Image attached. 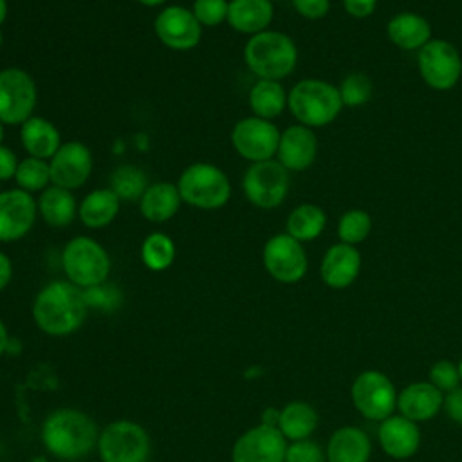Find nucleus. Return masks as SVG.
<instances>
[{
    "mask_svg": "<svg viewBox=\"0 0 462 462\" xmlns=\"http://www.w3.org/2000/svg\"><path fill=\"white\" fill-rule=\"evenodd\" d=\"M278 420H280V410L271 406V408H265V410H263V413H262V422H260V424L278 428Z\"/></svg>",
    "mask_w": 462,
    "mask_h": 462,
    "instance_id": "a18cd8bd",
    "label": "nucleus"
},
{
    "mask_svg": "<svg viewBox=\"0 0 462 462\" xmlns=\"http://www.w3.org/2000/svg\"><path fill=\"white\" fill-rule=\"evenodd\" d=\"M36 103L38 87L27 70L20 67L0 70V121L5 126H22L34 116Z\"/></svg>",
    "mask_w": 462,
    "mask_h": 462,
    "instance_id": "1a4fd4ad",
    "label": "nucleus"
},
{
    "mask_svg": "<svg viewBox=\"0 0 462 462\" xmlns=\"http://www.w3.org/2000/svg\"><path fill=\"white\" fill-rule=\"evenodd\" d=\"M318 411L312 404L305 401H292L280 410L278 430L287 440L294 442L309 439L318 428Z\"/></svg>",
    "mask_w": 462,
    "mask_h": 462,
    "instance_id": "c756f323",
    "label": "nucleus"
},
{
    "mask_svg": "<svg viewBox=\"0 0 462 462\" xmlns=\"http://www.w3.org/2000/svg\"><path fill=\"white\" fill-rule=\"evenodd\" d=\"M361 273V253L356 245L337 242L330 245L319 265L321 280L330 289H346Z\"/></svg>",
    "mask_w": 462,
    "mask_h": 462,
    "instance_id": "6ab92c4d",
    "label": "nucleus"
},
{
    "mask_svg": "<svg viewBox=\"0 0 462 462\" xmlns=\"http://www.w3.org/2000/svg\"><path fill=\"white\" fill-rule=\"evenodd\" d=\"M180 204H182V199L177 184L157 180L148 184V188L141 195L139 211L148 222L161 224L173 218L180 209Z\"/></svg>",
    "mask_w": 462,
    "mask_h": 462,
    "instance_id": "393cba45",
    "label": "nucleus"
},
{
    "mask_svg": "<svg viewBox=\"0 0 462 462\" xmlns=\"http://www.w3.org/2000/svg\"><path fill=\"white\" fill-rule=\"evenodd\" d=\"M49 166L51 184L74 191L87 184L90 179L94 170V157L85 143L65 141L51 157Z\"/></svg>",
    "mask_w": 462,
    "mask_h": 462,
    "instance_id": "2eb2a0df",
    "label": "nucleus"
},
{
    "mask_svg": "<svg viewBox=\"0 0 462 462\" xmlns=\"http://www.w3.org/2000/svg\"><path fill=\"white\" fill-rule=\"evenodd\" d=\"M43 448L58 460H78L97 446L99 428L94 419L76 408L51 411L40 430Z\"/></svg>",
    "mask_w": 462,
    "mask_h": 462,
    "instance_id": "f03ea898",
    "label": "nucleus"
},
{
    "mask_svg": "<svg viewBox=\"0 0 462 462\" xmlns=\"http://www.w3.org/2000/svg\"><path fill=\"white\" fill-rule=\"evenodd\" d=\"M377 439L383 451L392 458H410L417 453L420 444V431L417 422L404 415H390L381 420Z\"/></svg>",
    "mask_w": 462,
    "mask_h": 462,
    "instance_id": "aec40b11",
    "label": "nucleus"
},
{
    "mask_svg": "<svg viewBox=\"0 0 462 462\" xmlns=\"http://www.w3.org/2000/svg\"><path fill=\"white\" fill-rule=\"evenodd\" d=\"M372 442L368 435L356 426L337 428L325 448L327 462H368Z\"/></svg>",
    "mask_w": 462,
    "mask_h": 462,
    "instance_id": "a878e982",
    "label": "nucleus"
},
{
    "mask_svg": "<svg viewBox=\"0 0 462 462\" xmlns=\"http://www.w3.org/2000/svg\"><path fill=\"white\" fill-rule=\"evenodd\" d=\"M2 45H4V32H2V29H0V49H2Z\"/></svg>",
    "mask_w": 462,
    "mask_h": 462,
    "instance_id": "603ef678",
    "label": "nucleus"
},
{
    "mask_svg": "<svg viewBox=\"0 0 462 462\" xmlns=\"http://www.w3.org/2000/svg\"><path fill=\"white\" fill-rule=\"evenodd\" d=\"M229 0H193L191 11L202 27H217L227 20Z\"/></svg>",
    "mask_w": 462,
    "mask_h": 462,
    "instance_id": "e433bc0d",
    "label": "nucleus"
},
{
    "mask_svg": "<svg viewBox=\"0 0 462 462\" xmlns=\"http://www.w3.org/2000/svg\"><path fill=\"white\" fill-rule=\"evenodd\" d=\"M18 162H20V159L16 157L14 150L2 143L0 144V182L14 179Z\"/></svg>",
    "mask_w": 462,
    "mask_h": 462,
    "instance_id": "a19ab883",
    "label": "nucleus"
},
{
    "mask_svg": "<svg viewBox=\"0 0 462 462\" xmlns=\"http://www.w3.org/2000/svg\"><path fill=\"white\" fill-rule=\"evenodd\" d=\"M16 188L34 195L42 193L45 188L51 186V166L49 161L36 159V157H25L18 162L16 173H14Z\"/></svg>",
    "mask_w": 462,
    "mask_h": 462,
    "instance_id": "473e14b6",
    "label": "nucleus"
},
{
    "mask_svg": "<svg viewBox=\"0 0 462 462\" xmlns=\"http://www.w3.org/2000/svg\"><path fill=\"white\" fill-rule=\"evenodd\" d=\"M96 449L101 462H146L152 453V440L139 422L117 419L99 430Z\"/></svg>",
    "mask_w": 462,
    "mask_h": 462,
    "instance_id": "0eeeda50",
    "label": "nucleus"
},
{
    "mask_svg": "<svg viewBox=\"0 0 462 462\" xmlns=\"http://www.w3.org/2000/svg\"><path fill=\"white\" fill-rule=\"evenodd\" d=\"M7 13H9L7 0H0V27H2V23L5 22V18H7Z\"/></svg>",
    "mask_w": 462,
    "mask_h": 462,
    "instance_id": "de8ad7c7",
    "label": "nucleus"
},
{
    "mask_svg": "<svg viewBox=\"0 0 462 462\" xmlns=\"http://www.w3.org/2000/svg\"><path fill=\"white\" fill-rule=\"evenodd\" d=\"M13 278V262L11 258L0 251V292L11 283Z\"/></svg>",
    "mask_w": 462,
    "mask_h": 462,
    "instance_id": "c03bdc74",
    "label": "nucleus"
},
{
    "mask_svg": "<svg viewBox=\"0 0 462 462\" xmlns=\"http://www.w3.org/2000/svg\"><path fill=\"white\" fill-rule=\"evenodd\" d=\"M38 204L34 195L13 188L0 191V242H16L34 226Z\"/></svg>",
    "mask_w": 462,
    "mask_h": 462,
    "instance_id": "f3484780",
    "label": "nucleus"
},
{
    "mask_svg": "<svg viewBox=\"0 0 462 462\" xmlns=\"http://www.w3.org/2000/svg\"><path fill=\"white\" fill-rule=\"evenodd\" d=\"M339 96L343 106H363L372 99L374 83L365 72H350L339 83Z\"/></svg>",
    "mask_w": 462,
    "mask_h": 462,
    "instance_id": "c9c22d12",
    "label": "nucleus"
},
{
    "mask_svg": "<svg viewBox=\"0 0 462 462\" xmlns=\"http://www.w3.org/2000/svg\"><path fill=\"white\" fill-rule=\"evenodd\" d=\"M430 383L433 386H437L442 393L446 392H451L455 388H458V383H460V374H458V368L457 365H453L451 361L448 359H440L437 361L431 368H430Z\"/></svg>",
    "mask_w": 462,
    "mask_h": 462,
    "instance_id": "4c0bfd02",
    "label": "nucleus"
},
{
    "mask_svg": "<svg viewBox=\"0 0 462 462\" xmlns=\"http://www.w3.org/2000/svg\"><path fill=\"white\" fill-rule=\"evenodd\" d=\"M343 9L352 18H368L377 7V0H341Z\"/></svg>",
    "mask_w": 462,
    "mask_h": 462,
    "instance_id": "37998d69",
    "label": "nucleus"
},
{
    "mask_svg": "<svg viewBox=\"0 0 462 462\" xmlns=\"http://www.w3.org/2000/svg\"><path fill=\"white\" fill-rule=\"evenodd\" d=\"M397 392L390 377L379 370L361 372L350 388L356 410L372 420H384L397 408Z\"/></svg>",
    "mask_w": 462,
    "mask_h": 462,
    "instance_id": "9b49d317",
    "label": "nucleus"
},
{
    "mask_svg": "<svg viewBox=\"0 0 462 462\" xmlns=\"http://www.w3.org/2000/svg\"><path fill=\"white\" fill-rule=\"evenodd\" d=\"M271 2H280V0H271Z\"/></svg>",
    "mask_w": 462,
    "mask_h": 462,
    "instance_id": "864d4df0",
    "label": "nucleus"
},
{
    "mask_svg": "<svg viewBox=\"0 0 462 462\" xmlns=\"http://www.w3.org/2000/svg\"><path fill=\"white\" fill-rule=\"evenodd\" d=\"M289 170L276 159L251 162L242 177V191L245 199L258 209L278 208L291 188Z\"/></svg>",
    "mask_w": 462,
    "mask_h": 462,
    "instance_id": "6e6552de",
    "label": "nucleus"
},
{
    "mask_svg": "<svg viewBox=\"0 0 462 462\" xmlns=\"http://www.w3.org/2000/svg\"><path fill=\"white\" fill-rule=\"evenodd\" d=\"M0 191H2V189H0Z\"/></svg>",
    "mask_w": 462,
    "mask_h": 462,
    "instance_id": "5fc2aeb1",
    "label": "nucleus"
},
{
    "mask_svg": "<svg viewBox=\"0 0 462 462\" xmlns=\"http://www.w3.org/2000/svg\"><path fill=\"white\" fill-rule=\"evenodd\" d=\"M244 61L258 79H283L296 69L298 49L282 31H262L244 45Z\"/></svg>",
    "mask_w": 462,
    "mask_h": 462,
    "instance_id": "7ed1b4c3",
    "label": "nucleus"
},
{
    "mask_svg": "<svg viewBox=\"0 0 462 462\" xmlns=\"http://www.w3.org/2000/svg\"><path fill=\"white\" fill-rule=\"evenodd\" d=\"M419 74L433 90H449L462 78V56L458 49L442 38H431L417 54Z\"/></svg>",
    "mask_w": 462,
    "mask_h": 462,
    "instance_id": "9d476101",
    "label": "nucleus"
},
{
    "mask_svg": "<svg viewBox=\"0 0 462 462\" xmlns=\"http://www.w3.org/2000/svg\"><path fill=\"white\" fill-rule=\"evenodd\" d=\"M327 226V215L323 208L318 204L303 202L296 206L285 222V233L296 238L298 242H312L316 240Z\"/></svg>",
    "mask_w": 462,
    "mask_h": 462,
    "instance_id": "7c9ffc66",
    "label": "nucleus"
},
{
    "mask_svg": "<svg viewBox=\"0 0 462 462\" xmlns=\"http://www.w3.org/2000/svg\"><path fill=\"white\" fill-rule=\"evenodd\" d=\"M182 202L197 209H218L231 199V180L213 162H193L182 170L175 182Z\"/></svg>",
    "mask_w": 462,
    "mask_h": 462,
    "instance_id": "39448f33",
    "label": "nucleus"
},
{
    "mask_svg": "<svg viewBox=\"0 0 462 462\" xmlns=\"http://www.w3.org/2000/svg\"><path fill=\"white\" fill-rule=\"evenodd\" d=\"M262 263L267 274L280 283H296L307 274L309 260L301 242L287 233L273 235L262 251Z\"/></svg>",
    "mask_w": 462,
    "mask_h": 462,
    "instance_id": "ddd939ff",
    "label": "nucleus"
},
{
    "mask_svg": "<svg viewBox=\"0 0 462 462\" xmlns=\"http://www.w3.org/2000/svg\"><path fill=\"white\" fill-rule=\"evenodd\" d=\"M289 92L276 79H256L249 88L247 103L253 116L273 121L287 108Z\"/></svg>",
    "mask_w": 462,
    "mask_h": 462,
    "instance_id": "c85d7f7f",
    "label": "nucleus"
},
{
    "mask_svg": "<svg viewBox=\"0 0 462 462\" xmlns=\"http://www.w3.org/2000/svg\"><path fill=\"white\" fill-rule=\"evenodd\" d=\"M327 455L321 446L310 439L294 440L287 446L285 462H325Z\"/></svg>",
    "mask_w": 462,
    "mask_h": 462,
    "instance_id": "58836bf2",
    "label": "nucleus"
},
{
    "mask_svg": "<svg viewBox=\"0 0 462 462\" xmlns=\"http://www.w3.org/2000/svg\"><path fill=\"white\" fill-rule=\"evenodd\" d=\"M121 202L123 200L110 188L92 189L81 199L78 218L88 229H103L116 220L121 209Z\"/></svg>",
    "mask_w": 462,
    "mask_h": 462,
    "instance_id": "cd10ccee",
    "label": "nucleus"
},
{
    "mask_svg": "<svg viewBox=\"0 0 462 462\" xmlns=\"http://www.w3.org/2000/svg\"><path fill=\"white\" fill-rule=\"evenodd\" d=\"M155 36L171 51H191L200 43L202 25L184 5H166L153 20Z\"/></svg>",
    "mask_w": 462,
    "mask_h": 462,
    "instance_id": "4468645a",
    "label": "nucleus"
},
{
    "mask_svg": "<svg viewBox=\"0 0 462 462\" xmlns=\"http://www.w3.org/2000/svg\"><path fill=\"white\" fill-rule=\"evenodd\" d=\"M446 413L449 415V419L457 424L462 426V386L448 392L444 395V406Z\"/></svg>",
    "mask_w": 462,
    "mask_h": 462,
    "instance_id": "79ce46f5",
    "label": "nucleus"
},
{
    "mask_svg": "<svg viewBox=\"0 0 462 462\" xmlns=\"http://www.w3.org/2000/svg\"><path fill=\"white\" fill-rule=\"evenodd\" d=\"M38 215L51 227H67L78 218V200L70 189L51 184L38 195Z\"/></svg>",
    "mask_w": 462,
    "mask_h": 462,
    "instance_id": "bb28decb",
    "label": "nucleus"
},
{
    "mask_svg": "<svg viewBox=\"0 0 462 462\" xmlns=\"http://www.w3.org/2000/svg\"><path fill=\"white\" fill-rule=\"evenodd\" d=\"M280 134L282 132L273 121L249 116L235 123L231 130V146L249 162L269 161L276 157Z\"/></svg>",
    "mask_w": 462,
    "mask_h": 462,
    "instance_id": "f8f14e48",
    "label": "nucleus"
},
{
    "mask_svg": "<svg viewBox=\"0 0 462 462\" xmlns=\"http://www.w3.org/2000/svg\"><path fill=\"white\" fill-rule=\"evenodd\" d=\"M135 2H139L144 7H159V5H164L168 0H135Z\"/></svg>",
    "mask_w": 462,
    "mask_h": 462,
    "instance_id": "09e8293b",
    "label": "nucleus"
},
{
    "mask_svg": "<svg viewBox=\"0 0 462 462\" xmlns=\"http://www.w3.org/2000/svg\"><path fill=\"white\" fill-rule=\"evenodd\" d=\"M20 143L29 157L43 161H51L63 144L56 125L42 116H32L20 126Z\"/></svg>",
    "mask_w": 462,
    "mask_h": 462,
    "instance_id": "4be33fe9",
    "label": "nucleus"
},
{
    "mask_svg": "<svg viewBox=\"0 0 462 462\" xmlns=\"http://www.w3.org/2000/svg\"><path fill=\"white\" fill-rule=\"evenodd\" d=\"M457 368H458V374H460V381H462V357H460V361L457 363Z\"/></svg>",
    "mask_w": 462,
    "mask_h": 462,
    "instance_id": "3c124183",
    "label": "nucleus"
},
{
    "mask_svg": "<svg viewBox=\"0 0 462 462\" xmlns=\"http://www.w3.org/2000/svg\"><path fill=\"white\" fill-rule=\"evenodd\" d=\"M4 128H5V125L0 121V144H2V141H4Z\"/></svg>",
    "mask_w": 462,
    "mask_h": 462,
    "instance_id": "8fccbe9b",
    "label": "nucleus"
},
{
    "mask_svg": "<svg viewBox=\"0 0 462 462\" xmlns=\"http://www.w3.org/2000/svg\"><path fill=\"white\" fill-rule=\"evenodd\" d=\"M318 157V137L305 125H291L280 134L276 161L289 171L309 170Z\"/></svg>",
    "mask_w": 462,
    "mask_h": 462,
    "instance_id": "a211bd4d",
    "label": "nucleus"
},
{
    "mask_svg": "<svg viewBox=\"0 0 462 462\" xmlns=\"http://www.w3.org/2000/svg\"><path fill=\"white\" fill-rule=\"evenodd\" d=\"M175 254H177L175 242L171 240L170 235L162 231L148 233L141 244V262L144 263L146 269L153 273H161L171 267Z\"/></svg>",
    "mask_w": 462,
    "mask_h": 462,
    "instance_id": "2f4dec72",
    "label": "nucleus"
},
{
    "mask_svg": "<svg viewBox=\"0 0 462 462\" xmlns=\"http://www.w3.org/2000/svg\"><path fill=\"white\" fill-rule=\"evenodd\" d=\"M294 11L307 20H319L330 9V0H291Z\"/></svg>",
    "mask_w": 462,
    "mask_h": 462,
    "instance_id": "ea45409f",
    "label": "nucleus"
},
{
    "mask_svg": "<svg viewBox=\"0 0 462 462\" xmlns=\"http://www.w3.org/2000/svg\"><path fill=\"white\" fill-rule=\"evenodd\" d=\"M442 406L444 393L430 381L411 383L397 395V410L413 422L433 419Z\"/></svg>",
    "mask_w": 462,
    "mask_h": 462,
    "instance_id": "412c9836",
    "label": "nucleus"
},
{
    "mask_svg": "<svg viewBox=\"0 0 462 462\" xmlns=\"http://www.w3.org/2000/svg\"><path fill=\"white\" fill-rule=\"evenodd\" d=\"M388 40L402 51H420L433 36L430 22L417 13H397L386 23Z\"/></svg>",
    "mask_w": 462,
    "mask_h": 462,
    "instance_id": "b1692460",
    "label": "nucleus"
},
{
    "mask_svg": "<svg viewBox=\"0 0 462 462\" xmlns=\"http://www.w3.org/2000/svg\"><path fill=\"white\" fill-rule=\"evenodd\" d=\"M61 267L67 280L85 291L106 282L112 262L106 249L97 240L79 235L65 244Z\"/></svg>",
    "mask_w": 462,
    "mask_h": 462,
    "instance_id": "423d86ee",
    "label": "nucleus"
},
{
    "mask_svg": "<svg viewBox=\"0 0 462 462\" xmlns=\"http://www.w3.org/2000/svg\"><path fill=\"white\" fill-rule=\"evenodd\" d=\"M108 188L114 189L121 200H139L148 188V179L141 168L121 164L112 171Z\"/></svg>",
    "mask_w": 462,
    "mask_h": 462,
    "instance_id": "72a5a7b5",
    "label": "nucleus"
},
{
    "mask_svg": "<svg viewBox=\"0 0 462 462\" xmlns=\"http://www.w3.org/2000/svg\"><path fill=\"white\" fill-rule=\"evenodd\" d=\"M31 312L43 334L63 337L74 334L85 323L88 303L83 289L69 280H54L38 291Z\"/></svg>",
    "mask_w": 462,
    "mask_h": 462,
    "instance_id": "f257e3e1",
    "label": "nucleus"
},
{
    "mask_svg": "<svg viewBox=\"0 0 462 462\" xmlns=\"http://www.w3.org/2000/svg\"><path fill=\"white\" fill-rule=\"evenodd\" d=\"M273 18L274 7L271 0H229L226 22L236 32L254 36L267 31Z\"/></svg>",
    "mask_w": 462,
    "mask_h": 462,
    "instance_id": "5701e85b",
    "label": "nucleus"
},
{
    "mask_svg": "<svg viewBox=\"0 0 462 462\" xmlns=\"http://www.w3.org/2000/svg\"><path fill=\"white\" fill-rule=\"evenodd\" d=\"M287 439L274 426L245 430L233 444L231 462H285Z\"/></svg>",
    "mask_w": 462,
    "mask_h": 462,
    "instance_id": "dca6fc26",
    "label": "nucleus"
},
{
    "mask_svg": "<svg viewBox=\"0 0 462 462\" xmlns=\"http://www.w3.org/2000/svg\"><path fill=\"white\" fill-rule=\"evenodd\" d=\"M7 346H9V332L5 323L0 319V356L7 350Z\"/></svg>",
    "mask_w": 462,
    "mask_h": 462,
    "instance_id": "49530a36",
    "label": "nucleus"
},
{
    "mask_svg": "<svg viewBox=\"0 0 462 462\" xmlns=\"http://www.w3.org/2000/svg\"><path fill=\"white\" fill-rule=\"evenodd\" d=\"M372 231V217L359 208L345 211L337 220V238L343 244L357 245L368 238Z\"/></svg>",
    "mask_w": 462,
    "mask_h": 462,
    "instance_id": "f704fd0d",
    "label": "nucleus"
},
{
    "mask_svg": "<svg viewBox=\"0 0 462 462\" xmlns=\"http://www.w3.org/2000/svg\"><path fill=\"white\" fill-rule=\"evenodd\" d=\"M287 108L300 125L321 128L330 125L341 112L339 88L325 79L307 78L289 90Z\"/></svg>",
    "mask_w": 462,
    "mask_h": 462,
    "instance_id": "20e7f679",
    "label": "nucleus"
}]
</instances>
